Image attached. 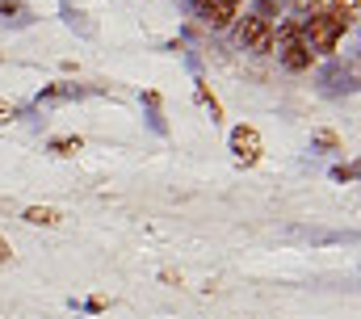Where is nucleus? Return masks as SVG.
I'll use <instances>...</instances> for the list:
<instances>
[{"label": "nucleus", "mask_w": 361, "mask_h": 319, "mask_svg": "<svg viewBox=\"0 0 361 319\" xmlns=\"http://www.w3.org/2000/svg\"><path fill=\"white\" fill-rule=\"evenodd\" d=\"M231 152H235L240 164H257L261 160V135L252 126H235L231 131Z\"/></svg>", "instance_id": "39448f33"}, {"label": "nucleus", "mask_w": 361, "mask_h": 319, "mask_svg": "<svg viewBox=\"0 0 361 319\" xmlns=\"http://www.w3.org/2000/svg\"><path fill=\"white\" fill-rule=\"evenodd\" d=\"M8 118H13V105H8V101H0V122H8Z\"/></svg>", "instance_id": "2eb2a0df"}, {"label": "nucleus", "mask_w": 361, "mask_h": 319, "mask_svg": "<svg viewBox=\"0 0 361 319\" xmlns=\"http://www.w3.org/2000/svg\"><path fill=\"white\" fill-rule=\"evenodd\" d=\"M277 55H281V64L290 68V72H307L311 68V51H307V42H302V34H298V25H281L277 30Z\"/></svg>", "instance_id": "f03ea898"}, {"label": "nucleus", "mask_w": 361, "mask_h": 319, "mask_svg": "<svg viewBox=\"0 0 361 319\" xmlns=\"http://www.w3.org/2000/svg\"><path fill=\"white\" fill-rule=\"evenodd\" d=\"M353 25V8L345 13V8H319V13H311L302 25H298V34H302V42H307V51L311 55H332L336 51V42H341V34Z\"/></svg>", "instance_id": "f257e3e1"}, {"label": "nucleus", "mask_w": 361, "mask_h": 319, "mask_svg": "<svg viewBox=\"0 0 361 319\" xmlns=\"http://www.w3.org/2000/svg\"><path fill=\"white\" fill-rule=\"evenodd\" d=\"M298 13H319V0H290Z\"/></svg>", "instance_id": "f8f14e48"}, {"label": "nucleus", "mask_w": 361, "mask_h": 319, "mask_svg": "<svg viewBox=\"0 0 361 319\" xmlns=\"http://www.w3.org/2000/svg\"><path fill=\"white\" fill-rule=\"evenodd\" d=\"M21 219H25V223H34V227H55V223H59L63 215H59L55 206H30V210H25Z\"/></svg>", "instance_id": "0eeeda50"}, {"label": "nucleus", "mask_w": 361, "mask_h": 319, "mask_svg": "<svg viewBox=\"0 0 361 319\" xmlns=\"http://www.w3.org/2000/svg\"><path fill=\"white\" fill-rule=\"evenodd\" d=\"M231 4H235V0H231Z\"/></svg>", "instance_id": "dca6fc26"}, {"label": "nucleus", "mask_w": 361, "mask_h": 319, "mask_svg": "<svg viewBox=\"0 0 361 319\" xmlns=\"http://www.w3.org/2000/svg\"><path fill=\"white\" fill-rule=\"evenodd\" d=\"M332 176H336V181H353L357 168H353V164H341V168H332Z\"/></svg>", "instance_id": "9b49d317"}, {"label": "nucleus", "mask_w": 361, "mask_h": 319, "mask_svg": "<svg viewBox=\"0 0 361 319\" xmlns=\"http://www.w3.org/2000/svg\"><path fill=\"white\" fill-rule=\"evenodd\" d=\"M85 143L80 139H51V152H59V156H76Z\"/></svg>", "instance_id": "1a4fd4ad"}, {"label": "nucleus", "mask_w": 361, "mask_h": 319, "mask_svg": "<svg viewBox=\"0 0 361 319\" xmlns=\"http://www.w3.org/2000/svg\"><path fill=\"white\" fill-rule=\"evenodd\" d=\"M290 236L294 239H311V243H345V239H353V236H341V231H315V227H294Z\"/></svg>", "instance_id": "6e6552de"}, {"label": "nucleus", "mask_w": 361, "mask_h": 319, "mask_svg": "<svg viewBox=\"0 0 361 319\" xmlns=\"http://www.w3.org/2000/svg\"><path fill=\"white\" fill-rule=\"evenodd\" d=\"M315 143H319V148H341V139H336L332 131H319V135H315Z\"/></svg>", "instance_id": "9d476101"}, {"label": "nucleus", "mask_w": 361, "mask_h": 319, "mask_svg": "<svg viewBox=\"0 0 361 319\" xmlns=\"http://www.w3.org/2000/svg\"><path fill=\"white\" fill-rule=\"evenodd\" d=\"M80 101V97H89V88H80V84H51V88H42V101Z\"/></svg>", "instance_id": "423d86ee"}, {"label": "nucleus", "mask_w": 361, "mask_h": 319, "mask_svg": "<svg viewBox=\"0 0 361 319\" xmlns=\"http://www.w3.org/2000/svg\"><path fill=\"white\" fill-rule=\"evenodd\" d=\"M240 47H248V51L265 55V51L273 47V25H269V17H261V13L244 17V21H240Z\"/></svg>", "instance_id": "7ed1b4c3"}, {"label": "nucleus", "mask_w": 361, "mask_h": 319, "mask_svg": "<svg viewBox=\"0 0 361 319\" xmlns=\"http://www.w3.org/2000/svg\"><path fill=\"white\" fill-rule=\"evenodd\" d=\"M8 256H13V248H8V239L0 236V265H4V260H8Z\"/></svg>", "instance_id": "4468645a"}, {"label": "nucleus", "mask_w": 361, "mask_h": 319, "mask_svg": "<svg viewBox=\"0 0 361 319\" xmlns=\"http://www.w3.org/2000/svg\"><path fill=\"white\" fill-rule=\"evenodd\" d=\"M8 13H21V4L17 0H0V17H8Z\"/></svg>", "instance_id": "ddd939ff"}, {"label": "nucleus", "mask_w": 361, "mask_h": 319, "mask_svg": "<svg viewBox=\"0 0 361 319\" xmlns=\"http://www.w3.org/2000/svg\"><path fill=\"white\" fill-rule=\"evenodd\" d=\"M189 4H193V13H197L206 25H214V30H227L231 17H235V4H231V0H189Z\"/></svg>", "instance_id": "20e7f679"}]
</instances>
